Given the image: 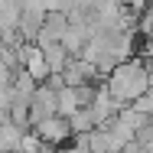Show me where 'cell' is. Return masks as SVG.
Listing matches in <instances>:
<instances>
[{
    "mask_svg": "<svg viewBox=\"0 0 153 153\" xmlns=\"http://www.w3.org/2000/svg\"><path fill=\"white\" fill-rule=\"evenodd\" d=\"M42 56H46V65H49V75H59L62 68H65V62L72 59L65 49H62L59 42H52V46H46L42 49Z\"/></svg>",
    "mask_w": 153,
    "mask_h": 153,
    "instance_id": "cell-4",
    "label": "cell"
},
{
    "mask_svg": "<svg viewBox=\"0 0 153 153\" xmlns=\"http://www.w3.org/2000/svg\"><path fill=\"white\" fill-rule=\"evenodd\" d=\"M147 49H140V52H134L127 62H117L108 75H104V91L114 98V104L124 108V104H130L137 94L150 91V72H147Z\"/></svg>",
    "mask_w": 153,
    "mask_h": 153,
    "instance_id": "cell-1",
    "label": "cell"
},
{
    "mask_svg": "<svg viewBox=\"0 0 153 153\" xmlns=\"http://www.w3.org/2000/svg\"><path fill=\"white\" fill-rule=\"evenodd\" d=\"M65 121H68V130H72V137H75V134H88V130L94 127L91 114H88V108H78V111H75L72 117H65Z\"/></svg>",
    "mask_w": 153,
    "mask_h": 153,
    "instance_id": "cell-5",
    "label": "cell"
},
{
    "mask_svg": "<svg viewBox=\"0 0 153 153\" xmlns=\"http://www.w3.org/2000/svg\"><path fill=\"white\" fill-rule=\"evenodd\" d=\"M33 134L39 137V140H46L49 147H65L68 140H72V130H68V121L65 117H59V114H49V117H42L39 124H33L30 127Z\"/></svg>",
    "mask_w": 153,
    "mask_h": 153,
    "instance_id": "cell-2",
    "label": "cell"
},
{
    "mask_svg": "<svg viewBox=\"0 0 153 153\" xmlns=\"http://www.w3.org/2000/svg\"><path fill=\"white\" fill-rule=\"evenodd\" d=\"M75 111H78V98L72 91V85L56 88V114H59V117H72Z\"/></svg>",
    "mask_w": 153,
    "mask_h": 153,
    "instance_id": "cell-3",
    "label": "cell"
}]
</instances>
